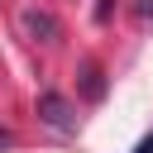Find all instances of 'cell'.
I'll return each instance as SVG.
<instances>
[{
	"mask_svg": "<svg viewBox=\"0 0 153 153\" xmlns=\"http://www.w3.org/2000/svg\"><path fill=\"white\" fill-rule=\"evenodd\" d=\"M38 120L43 124H53V129H76V110H72V100L67 96H57V91H43L38 96Z\"/></svg>",
	"mask_w": 153,
	"mask_h": 153,
	"instance_id": "1",
	"label": "cell"
},
{
	"mask_svg": "<svg viewBox=\"0 0 153 153\" xmlns=\"http://www.w3.org/2000/svg\"><path fill=\"white\" fill-rule=\"evenodd\" d=\"M81 96H86V100H100V96H105V76H100L96 62H81Z\"/></svg>",
	"mask_w": 153,
	"mask_h": 153,
	"instance_id": "3",
	"label": "cell"
},
{
	"mask_svg": "<svg viewBox=\"0 0 153 153\" xmlns=\"http://www.w3.org/2000/svg\"><path fill=\"white\" fill-rule=\"evenodd\" d=\"M134 14H139V19H153V0H139V5H134Z\"/></svg>",
	"mask_w": 153,
	"mask_h": 153,
	"instance_id": "6",
	"label": "cell"
},
{
	"mask_svg": "<svg viewBox=\"0 0 153 153\" xmlns=\"http://www.w3.org/2000/svg\"><path fill=\"white\" fill-rule=\"evenodd\" d=\"M110 10H115V0H100V5H96V24H105V19H110Z\"/></svg>",
	"mask_w": 153,
	"mask_h": 153,
	"instance_id": "4",
	"label": "cell"
},
{
	"mask_svg": "<svg viewBox=\"0 0 153 153\" xmlns=\"http://www.w3.org/2000/svg\"><path fill=\"white\" fill-rule=\"evenodd\" d=\"M10 148H14V129H5V124H0V153H10Z\"/></svg>",
	"mask_w": 153,
	"mask_h": 153,
	"instance_id": "5",
	"label": "cell"
},
{
	"mask_svg": "<svg viewBox=\"0 0 153 153\" xmlns=\"http://www.w3.org/2000/svg\"><path fill=\"white\" fill-rule=\"evenodd\" d=\"M19 24H24V33H29L33 43H57V33H62V24H57L48 10H38V5L19 10Z\"/></svg>",
	"mask_w": 153,
	"mask_h": 153,
	"instance_id": "2",
	"label": "cell"
},
{
	"mask_svg": "<svg viewBox=\"0 0 153 153\" xmlns=\"http://www.w3.org/2000/svg\"><path fill=\"white\" fill-rule=\"evenodd\" d=\"M134 153H153V134H148V139H143V143H139Z\"/></svg>",
	"mask_w": 153,
	"mask_h": 153,
	"instance_id": "7",
	"label": "cell"
}]
</instances>
